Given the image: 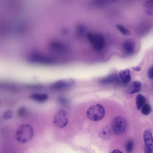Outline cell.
I'll use <instances>...</instances> for the list:
<instances>
[{"label": "cell", "instance_id": "9a60e30c", "mask_svg": "<svg viewBox=\"0 0 153 153\" xmlns=\"http://www.w3.org/2000/svg\"><path fill=\"white\" fill-rule=\"evenodd\" d=\"M123 47L124 51L127 54H131L134 51V45L131 42L129 41L125 42L123 44Z\"/></svg>", "mask_w": 153, "mask_h": 153}, {"label": "cell", "instance_id": "3957f363", "mask_svg": "<svg viewBox=\"0 0 153 153\" xmlns=\"http://www.w3.org/2000/svg\"><path fill=\"white\" fill-rule=\"evenodd\" d=\"M28 59L31 63L45 65L52 64L55 62L52 57L36 52L31 53Z\"/></svg>", "mask_w": 153, "mask_h": 153}, {"label": "cell", "instance_id": "9c48e42d", "mask_svg": "<svg viewBox=\"0 0 153 153\" xmlns=\"http://www.w3.org/2000/svg\"><path fill=\"white\" fill-rule=\"evenodd\" d=\"M50 50L56 53H60L65 51L67 49L66 45L63 42L58 40H53L48 44Z\"/></svg>", "mask_w": 153, "mask_h": 153}, {"label": "cell", "instance_id": "ffe728a7", "mask_svg": "<svg viewBox=\"0 0 153 153\" xmlns=\"http://www.w3.org/2000/svg\"><path fill=\"white\" fill-rule=\"evenodd\" d=\"M27 112L26 108L23 106L20 107L17 111V116L19 117H23L25 116Z\"/></svg>", "mask_w": 153, "mask_h": 153}, {"label": "cell", "instance_id": "30bf717a", "mask_svg": "<svg viewBox=\"0 0 153 153\" xmlns=\"http://www.w3.org/2000/svg\"><path fill=\"white\" fill-rule=\"evenodd\" d=\"M121 79L119 76L116 74H113L104 77L100 80V83L106 84L111 83H119Z\"/></svg>", "mask_w": 153, "mask_h": 153}, {"label": "cell", "instance_id": "44dd1931", "mask_svg": "<svg viewBox=\"0 0 153 153\" xmlns=\"http://www.w3.org/2000/svg\"><path fill=\"white\" fill-rule=\"evenodd\" d=\"M133 148V143L132 141L130 140L128 141L126 145V149L128 153L131 152Z\"/></svg>", "mask_w": 153, "mask_h": 153}, {"label": "cell", "instance_id": "cb8c5ba5", "mask_svg": "<svg viewBox=\"0 0 153 153\" xmlns=\"http://www.w3.org/2000/svg\"><path fill=\"white\" fill-rule=\"evenodd\" d=\"M148 76L150 79H153V66L149 69L148 72Z\"/></svg>", "mask_w": 153, "mask_h": 153}, {"label": "cell", "instance_id": "e0dca14e", "mask_svg": "<svg viewBox=\"0 0 153 153\" xmlns=\"http://www.w3.org/2000/svg\"><path fill=\"white\" fill-rule=\"evenodd\" d=\"M141 111L142 114L144 115H149L151 111V106L148 104H144L141 108Z\"/></svg>", "mask_w": 153, "mask_h": 153}, {"label": "cell", "instance_id": "2e32d148", "mask_svg": "<svg viewBox=\"0 0 153 153\" xmlns=\"http://www.w3.org/2000/svg\"><path fill=\"white\" fill-rule=\"evenodd\" d=\"M146 101V99L141 94H138L136 98V103L137 109L140 110Z\"/></svg>", "mask_w": 153, "mask_h": 153}, {"label": "cell", "instance_id": "8992f818", "mask_svg": "<svg viewBox=\"0 0 153 153\" xmlns=\"http://www.w3.org/2000/svg\"><path fill=\"white\" fill-rule=\"evenodd\" d=\"M126 122L125 119L122 117H116L113 120L111 123V128L116 134H122L125 130Z\"/></svg>", "mask_w": 153, "mask_h": 153}, {"label": "cell", "instance_id": "ac0fdd59", "mask_svg": "<svg viewBox=\"0 0 153 153\" xmlns=\"http://www.w3.org/2000/svg\"><path fill=\"white\" fill-rule=\"evenodd\" d=\"M116 27L119 31L123 34L125 35H129L131 34L130 31L127 29L120 24H117Z\"/></svg>", "mask_w": 153, "mask_h": 153}, {"label": "cell", "instance_id": "5bb4252c", "mask_svg": "<svg viewBox=\"0 0 153 153\" xmlns=\"http://www.w3.org/2000/svg\"><path fill=\"white\" fill-rule=\"evenodd\" d=\"M111 129L109 126H104L100 132V136L103 139H109L111 135Z\"/></svg>", "mask_w": 153, "mask_h": 153}, {"label": "cell", "instance_id": "d4e9b609", "mask_svg": "<svg viewBox=\"0 0 153 153\" xmlns=\"http://www.w3.org/2000/svg\"><path fill=\"white\" fill-rule=\"evenodd\" d=\"M132 68L134 70L137 71H140L141 69V68L139 66L133 67Z\"/></svg>", "mask_w": 153, "mask_h": 153}, {"label": "cell", "instance_id": "ba28073f", "mask_svg": "<svg viewBox=\"0 0 153 153\" xmlns=\"http://www.w3.org/2000/svg\"><path fill=\"white\" fill-rule=\"evenodd\" d=\"M143 138L145 145V152L153 153V137L151 131L146 130L143 134Z\"/></svg>", "mask_w": 153, "mask_h": 153}, {"label": "cell", "instance_id": "8fae6325", "mask_svg": "<svg viewBox=\"0 0 153 153\" xmlns=\"http://www.w3.org/2000/svg\"><path fill=\"white\" fill-rule=\"evenodd\" d=\"M119 75L121 81L124 83H128L131 79L130 71L128 69H126L120 71Z\"/></svg>", "mask_w": 153, "mask_h": 153}, {"label": "cell", "instance_id": "52a82bcc", "mask_svg": "<svg viewBox=\"0 0 153 153\" xmlns=\"http://www.w3.org/2000/svg\"><path fill=\"white\" fill-rule=\"evenodd\" d=\"M74 83V80L71 79H62L52 83L50 88L55 90H61L72 86Z\"/></svg>", "mask_w": 153, "mask_h": 153}, {"label": "cell", "instance_id": "d6986e66", "mask_svg": "<svg viewBox=\"0 0 153 153\" xmlns=\"http://www.w3.org/2000/svg\"><path fill=\"white\" fill-rule=\"evenodd\" d=\"M14 115L13 111L10 110L5 111L3 114V117L5 120H8L12 118Z\"/></svg>", "mask_w": 153, "mask_h": 153}, {"label": "cell", "instance_id": "277c9868", "mask_svg": "<svg viewBox=\"0 0 153 153\" xmlns=\"http://www.w3.org/2000/svg\"><path fill=\"white\" fill-rule=\"evenodd\" d=\"M87 37L95 50L100 51L103 49L105 45V40L102 35L98 33H89Z\"/></svg>", "mask_w": 153, "mask_h": 153}, {"label": "cell", "instance_id": "7c38bea8", "mask_svg": "<svg viewBox=\"0 0 153 153\" xmlns=\"http://www.w3.org/2000/svg\"><path fill=\"white\" fill-rule=\"evenodd\" d=\"M141 88V83L137 81H134L128 87L127 93L130 94H133L140 91Z\"/></svg>", "mask_w": 153, "mask_h": 153}, {"label": "cell", "instance_id": "4fadbf2b", "mask_svg": "<svg viewBox=\"0 0 153 153\" xmlns=\"http://www.w3.org/2000/svg\"><path fill=\"white\" fill-rule=\"evenodd\" d=\"M32 100L39 102H44L48 100V96L46 94H34L30 95Z\"/></svg>", "mask_w": 153, "mask_h": 153}, {"label": "cell", "instance_id": "7a4b0ae2", "mask_svg": "<svg viewBox=\"0 0 153 153\" xmlns=\"http://www.w3.org/2000/svg\"><path fill=\"white\" fill-rule=\"evenodd\" d=\"M88 117L93 121H97L102 120L105 114L103 107L101 105L96 104L90 107L87 111Z\"/></svg>", "mask_w": 153, "mask_h": 153}, {"label": "cell", "instance_id": "6da1fadb", "mask_svg": "<svg viewBox=\"0 0 153 153\" xmlns=\"http://www.w3.org/2000/svg\"><path fill=\"white\" fill-rule=\"evenodd\" d=\"M34 134V130L30 125L22 124L19 126L16 131L15 138L20 143H27L31 140Z\"/></svg>", "mask_w": 153, "mask_h": 153}, {"label": "cell", "instance_id": "603a6c76", "mask_svg": "<svg viewBox=\"0 0 153 153\" xmlns=\"http://www.w3.org/2000/svg\"><path fill=\"white\" fill-rule=\"evenodd\" d=\"M77 30L78 33L80 35L83 34L85 31V28L82 25H79L77 26Z\"/></svg>", "mask_w": 153, "mask_h": 153}, {"label": "cell", "instance_id": "5b68a950", "mask_svg": "<svg viewBox=\"0 0 153 153\" xmlns=\"http://www.w3.org/2000/svg\"><path fill=\"white\" fill-rule=\"evenodd\" d=\"M69 114L66 111L60 109L55 114L53 119L54 124L59 128H62L67 125L69 119Z\"/></svg>", "mask_w": 153, "mask_h": 153}, {"label": "cell", "instance_id": "7402d4cb", "mask_svg": "<svg viewBox=\"0 0 153 153\" xmlns=\"http://www.w3.org/2000/svg\"><path fill=\"white\" fill-rule=\"evenodd\" d=\"M57 102L59 103L62 105H66L68 103L67 99L62 96H59L58 98Z\"/></svg>", "mask_w": 153, "mask_h": 153}, {"label": "cell", "instance_id": "484cf974", "mask_svg": "<svg viewBox=\"0 0 153 153\" xmlns=\"http://www.w3.org/2000/svg\"><path fill=\"white\" fill-rule=\"evenodd\" d=\"M111 152H114V153H121L122 152L120 151V150H113Z\"/></svg>", "mask_w": 153, "mask_h": 153}]
</instances>
